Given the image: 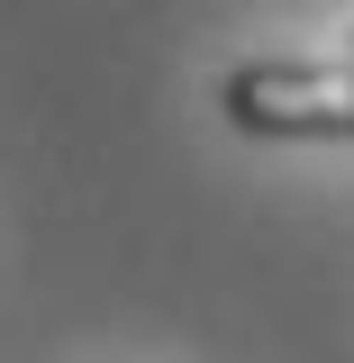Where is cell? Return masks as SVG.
<instances>
[{"mask_svg": "<svg viewBox=\"0 0 354 363\" xmlns=\"http://www.w3.org/2000/svg\"><path fill=\"white\" fill-rule=\"evenodd\" d=\"M219 109L245 136H354V64H236Z\"/></svg>", "mask_w": 354, "mask_h": 363, "instance_id": "6da1fadb", "label": "cell"}]
</instances>
